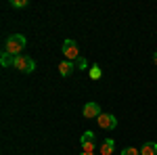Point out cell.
Masks as SVG:
<instances>
[{
	"mask_svg": "<svg viewBox=\"0 0 157 155\" xmlns=\"http://www.w3.org/2000/svg\"><path fill=\"white\" fill-rule=\"evenodd\" d=\"M25 36H21V34H13L9 40H6V44H4V50L6 52H11V55H15V57H19L21 55V50L25 48Z\"/></svg>",
	"mask_w": 157,
	"mask_h": 155,
	"instance_id": "obj_1",
	"label": "cell"
},
{
	"mask_svg": "<svg viewBox=\"0 0 157 155\" xmlns=\"http://www.w3.org/2000/svg\"><path fill=\"white\" fill-rule=\"evenodd\" d=\"M13 67L19 69V72L32 73V72H36V61L29 59V57H25V55H19V57L15 59V65H13Z\"/></svg>",
	"mask_w": 157,
	"mask_h": 155,
	"instance_id": "obj_2",
	"label": "cell"
},
{
	"mask_svg": "<svg viewBox=\"0 0 157 155\" xmlns=\"http://www.w3.org/2000/svg\"><path fill=\"white\" fill-rule=\"evenodd\" d=\"M63 57H65V61H71V63L80 57L78 44L73 40H63Z\"/></svg>",
	"mask_w": 157,
	"mask_h": 155,
	"instance_id": "obj_3",
	"label": "cell"
},
{
	"mask_svg": "<svg viewBox=\"0 0 157 155\" xmlns=\"http://www.w3.org/2000/svg\"><path fill=\"white\" fill-rule=\"evenodd\" d=\"M80 145H82V149H84L86 153H94V147H97V136H94V132L86 130L84 134H82V138H80Z\"/></svg>",
	"mask_w": 157,
	"mask_h": 155,
	"instance_id": "obj_4",
	"label": "cell"
},
{
	"mask_svg": "<svg viewBox=\"0 0 157 155\" xmlns=\"http://www.w3.org/2000/svg\"><path fill=\"white\" fill-rule=\"evenodd\" d=\"M97 124H98V128H103V130H115L117 128V118L111 115V113H101L97 118Z\"/></svg>",
	"mask_w": 157,
	"mask_h": 155,
	"instance_id": "obj_5",
	"label": "cell"
},
{
	"mask_svg": "<svg viewBox=\"0 0 157 155\" xmlns=\"http://www.w3.org/2000/svg\"><path fill=\"white\" fill-rule=\"evenodd\" d=\"M103 111H101V105L94 103V101H90V103H86L84 105V118L86 119H97Z\"/></svg>",
	"mask_w": 157,
	"mask_h": 155,
	"instance_id": "obj_6",
	"label": "cell"
},
{
	"mask_svg": "<svg viewBox=\"0 0 157 155\" xmlns=\"http://www.w3.org/2000/svg\"><path fill=\"white\" fill-rule=\"evenodd\" d=\"M75 69V65H73L71 61H61L59 63V73L63 78H67V76H71V72Z\"/></svg>",
	"mask_w": 157,
	"mask_h": 155,
	"instance_id": "obj_7",
	"label": "cell"
},
{
	"mask_svg": "<svg viewBox=\"0 0 157 155\" xmlns=\"http://www.w3.org/2000/svg\"><path fill=\"white\" fill-rule=\"evenodd\" d=\"M113 149H115V141H113V138H105V141L101 143V155H111Z\"/></svg>",
	"mask_w": 157,
	"mask_h": 155,
	"instance_id": "obj_8",
	"label": "cell"
},
{
	"mask_svg": "<svg viewBox=\"0 0 157 155\" xmlns=\"http://www.w3.org/2000/svg\"><path fill=\"white\" fill-rule=\"evenodd\" d=\"M15 59H17L15 55H11V52L4 50L2 57H0V63H2V67H13V65H15Z\"/></svg>",
	"mask_w": 157,
	"mask_h": 155,
	"instance_id": "obj_9",
	"label": "cell"
},
{
	"mask_svg": "<svg viewBox=\"0 0 157 155\" xmlns=\"http://www.w3.org/2000/svg\"><path fill=\"white\" fill-rule=\"evenodd\" d=\"M140 155H157V143H145L140 147Z\"/></svg>",
	"mask_w": 157,
	"mask_h": 155,
	"instance_id": "obj_10",
	"label": "cell"
},
{
	"mask_svg": "<svg viewBox=\"0 0 157 155\" xmlns=\"http://www.w3.org/2000/svg\"><path fill=\"white\" fill-rule=\"evenodd\" d=\"M101 78H103L101 67H98V65H92V67H90V80H101Z\"/></svg>",
	"mask_w": 157,
	"mask_h": 155,
	"instance_id": "obj_11",
	"label": "cell"
},
{
	"mask_svg": "<svg viewBox=\"0 0 157 155\" xmlns=\"http://www.w3.org/2000/svg\"><path fill=\"white\" fill-rule=\"evenodd\" d=\"M73 65H75V67H78V69L82 72V69H86V67H88V61H86L84 57H78V59L73 61Z\"/></svg>",
	"mask_w": 157,
	"mask_h": 155,
	"instance_id": "obj_12",
	"label": "cell"
},
{
	"mask_svg": "<svg viewBox=\"0 0 157 155\" xmlns=\"http://www.w3.org/2000/svg\"><path fill=\"white\" fill-rule=\"evenodd\" d=\"M29 2L27 0H11V6L13 9H23V6H27Z\"/></svg>",
	"mask_w": 157,
	"mask_h": 155,
	"instance_id": "obj_13",
	"label": "cell"
},
{
	"mask_svg": "<svg viewBox=\"0 0 157 155\" xmlns=\"http://www.w3.org/2000/svg\"><path fill=\"white\" fill-rule=\"evenodd\" d=\"M121 155H140V149H134V147H126Z\"/></svg>",
	"mask_w": 157,
	"mask_h": 155,
	"instance_id": "obj_14",
	"label": "cell"
},
{
	"mask_svg": "<svg viewBox=\"0 0 157 155\" xmlns=\"http://www.w3.org/2000/svg\"><path fill=\"white\" fill-rule=\"evenodd\" d=\"M153 61H155V65H157V50L153 52Z\"/></svg>",
	"mask_w": 157,
	"mask_h": 155,
	"instance_id": "obj_15",
	"label": "cell"
},
{
	"mask_svg": "<svg viewBox=\"0 0 157 155\" xmlns=\"http://www.w3.org/2000/svg\"><path fill=\"white\" fill-rule=\"evenodd\" d=\"M80 155H94V153H86V151H82V153H80Z\"/></svg>",
	"mask_w": 157,
	"mask_h": 155,
	"instance_id": "obj_16",
	"label": "cell"
}]
</instances>
